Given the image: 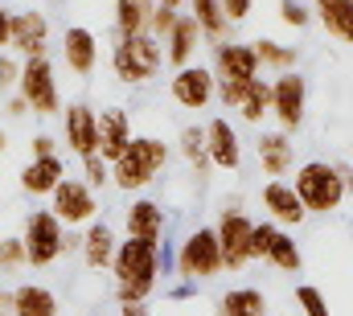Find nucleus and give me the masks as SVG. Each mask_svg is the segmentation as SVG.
Here are the masks:
<instances>
[{
	"label": "nucleus",
	"mask_w": 353,
	"mask_h": 316,
	"mask_svg": "<svg viewBox=\"0 0 353 316\" xmlns=\"http://www.w3.org/2000/svg\"><path fill=\"white\" fill-rule=\"evenodd\" d=\"M8 25H12V12H8L4 0H0V54L8 50Z\"/></svg>",
	"instance_id": "obj_43"
},
{
	"label": "nucleus",
	"mask_w": 353,
	"mask_h": 316,
	"mask_svg": "<svg viewBox=\"0 0 353 316\" xmlns=\"http://www.w3.org/2000/svg\"><path fill=\"white\" fill-rule=\"evenodd\" d=\"M189 17L197 21L201 37H210L214 46H218V41H230V29H234V25L222 17L218 0H189Z\"/></svg>",
	"instance_id": "obj_29"
},
{
	"label": "nucleus",
	"mask_w": 353,
	"mask_h": 316,
	"mask_svg": "<svg viewBox=\"0 0 353 316\" xmlns=\"http://www.w3.org/2000/svg\"><path fill=\"white\" fill-rule=\"evenodd\" d=\"M50 210H54V218L66 226V230H83L90 226L94 218H99V193L90 189L83 177H66L54 193H50Z\"/></svg>",
	"instance_id": "obj_8"
},
{
	"label": "nucleus",
	"mask_w": 353,
	"mask_h": 316,
	"mask_svg": "<svg viewBox=\"0 0 353 316\" xmlns=\"http://www.w3.org/2000/svg\"><path fill=\"white\" fill-rule=\"evenodd\" d=\"M214 316H271V304L259 288H230L222 292Z\"/></svg>",
	"instance_id": "obj_27"
},
{
	"label": "nucleus",
	"mask_w": 353,
	"mask_h": 316,
	"mask_svg": "<svg viewBox=\"0 0 353 316\" xmlns=\"http://www.w3.org/2000/svg\"><path fill=\"white\" fill-rule=\"evenodd\" d=\"M312 4H316V21L325 25V33L353 46V0H312Z\"/></svg>",
	"instance_id": "obj_26"
},
{
	"label": "nucleus",
	"mask_w": 353,
	"mask_h": 316,
	"mask_svg": "<svg viewBox=\"0 0 353 316\" xmlns=\"http://www.w3.org/2000/svg\"><path fill=\"white\" fill-rule=\"evenodd\" d=\"M83 181H87L94 193H99V189H107V185H111V164L99 157V152L87 157V160H83Z\"/></svg>",
	"instance_id": "obj_35"
},
{
	"label": "nucleus",
	"mask_w": 353,
	"mask_h": 316,
	"mask_svg": "<svg viewBox=\"0 0 353 316\" xmlns=\"http://www.w3.org/2000/svg\"><path fill=\"white\" fill-rule=\"evenodd\" d=\"M173 267L185 284H205V279L222 275V246H218L214 226H193L189 235L181 238V246L173 255Z\"/></svg>",
	"instance_id": "obj_6"
},
{
	"label": "nucleus",
	"mask_w": 353,
	"mask_h": 316,
	"mask_svg": "<svg viewBox=\"0 0 353 316\" xmlns=\"http://www.w3.org/2000/svg\"><path fill=\"white\" fill-rule=\"evenodd\" d=\"M214 90H218L214 70L197 66V62L173 70V79H169V99H173L176 107H185V111H205L214 103Z\"/></svg>",
	"instance_id": "obj_14"
},
{
	"label": "nucleus",
	"mask_w": 353,
	"mask_h": 316,
	"mask_svg": "<svg viewBox=\"0 0 353 316\" xmlns=\"http://www.w3.org/2000/svg\"><path fill=\"white\" fill-rule=\"evenodd\" d=\"M255 157H259L263 177L283 181V172H292V164H296V148H292V140H288L283 132H263V136L255 140Z\"/></svg>",
	"instance_id": "obj_24"
},
{
	"label": "nucleus",
	"mask_w": 353,
	"mask_h": 316,
	"mask_svg": "<svg viewBox=\"0 0 353 316\" xmlns=\"http://www.w3.org/2000/svg\"><path fill=\"white\" fill-rule=\"evenodd\" d=\"M111 275H115L119 304H144L157 288V275H161V242L119 238L115 259H111Z\"/></svg>",
	"instance_id": "obj_1"
},
{
	"label": "nucleus",
	"mask_w": 353,
	"mask_h": 316,
	"mask_svg": "<svg viewBox=\"0 0 353 316\" xmlns=\"http://www.w3.org/2000/svg\"><path fill=\"white\" fill-rule=\"evenodd\" d=\"M169 296H173V300H189V296H193V284H181V288H173Z\"/></svg>",
	"instance_id": "obj_46"
},
{
	"label": "nucleus",
	"mask_w": 353,
	"mask_h": 316,
	"mask_svg": "<svg viewBox=\"0 0 353 316\" xmlns=\"http://www.w3.org/2000/svg\"><path fill=\"white\" fill-rule=\"evenodd\" d=\"M17 95L29 103V115H41V119H50V115H62V90H58V70H54V62H50V54H41V58H25L21 62V82H17Z\"/></svg>",
	"instance_id": "obj_7"
},
{
	"label": "nucleus",
	"mask_w": 353,
	"mask_h": 316,
	"mask_svg": "<svg viewBox=\"0 0 353 316\" xmlns=\"http://www.w3.org/2000/svg\"><path fill=\"white\" fill-rule=\"evenodd\" d=\"M62 148L79 160H87L99 152V111L90 103L62 107Z\"/></svg>",
	"instance_id": "obj_12"
},
{
	"label": "nucleus",
	"mask_w": 353,
	"mask_h": 316,
	"mask_svg": "<svg viewBox=\"0 0 353 316\" xmlns=\"http://www.w3.org/2000/svg\"><path fill=\"white\" fill-rule=\"evenodd\" d=\"M62 62L74 79H90L99 66V37L87 25H66L62 33Z\"/></svg>",
	"instance_id": "obj_18"
},
{
	"label": "nucleus",
	"mask_w": 353,
	"mask_h": 316,
	"mask_svg": "<svg viewBox=\"0 0 353 316\" xmlns=\"http://www.w3.org/2000/svg\"><path fill=\"white\" fill-rule=\"evenodd\" d=\"M119 316H152L148 304H119Z\"/></svg>",
	"instance_id": "obj_44"
},
{
	"label": "nucleus",
	"mask_w": 353,
	"mask_h": 316,
	"mask_svg": "<svg viewBox=\"0 0 353 316\" xmlns=\"http://www.w3.org/2000/svg\"><path fill=\"white\" fill-rule=\"evenodd\" d=\"M251 255L271 263L275 271H300L304 267V255H300V242L288 235L283 226L275 222H255V235H251Z\"/></svg>",
	"instance_id": "obj_10"
},
{
	"label": "nucleus",
	"mask_w": 353,
	"mask_h": 316,
	"mask_svg": "<svg viewBox=\"0 0 353 316\" xmlns=\"http://www.w3.org/2000/svg\"><path fill=\"white\" fill-rule=\"evenodd\" d=\"M58 148H62V144H58V140H54V136H50V132H37V136H33V140H29V160L62 157V152H58Z\"/></svg>",
	"instance_id": "obj_40"
},
{
	"label": "nucleus",
	"mask_w": 353,
	"mask_h": 316,
	"mask_svg": "<svg viewBox=\"0 0 353 316\" xmlns=\"http://www.w3.org/2000/svg\"><path fill=\"white\" fill-rule=\"evenodd\" d=\"M176 17H181L176 8H161V4H157V8H152V21H148V37H157V41H165V37L173 33Z\"/></svg>",
	"instance_id": "obj_37"
},
{
	"label": "nucleus",
	"mask_w": 353,
	"mask_h": 316,
	"mask_svg": "<svg viewBox=\"0 0 353 316\" xmlns=\"http://www.w3.org/2000/svg\"><path fill=\"white\" fill-rule=\"evenodd\" d=\"M161 46H165V62H169L173 70L193 66V54L201 50V29H197V21H193L189 12H181L176 25H173V33H169Z\"/></svg>",
	"instance_id": "obj_23"
},
{
	"label": "nucleus",
	"mask_w": 353,
	"mask_h": 316,
	"mask_svg": "<svg viewBox=\"0 0 353 316\" xmlns=\"http://www.w3.org/2000/svg\"><path fill=\"white\" fill-rule=\"evenodd\" d=\"M279 21L288 29H304V25H312V12L304 0H279Z\"/></svg>",
	"instance_id": "obj_36"
},
{
	"label": "nucleus",
	"mask_w": 353,
	"mask_h": 316,
	"mask_svg": "<svg viewBox=\"0 0 353 316\" xmlns=\"http://www.w3.org/2000/svg\"><path fill=\"white\" fill-rule=\"evenodd\" d=\"M169 157H173L169 140H161V136H132L123 157L111 160V185L119 193H140V189H148L165 172Z\"/></svg>",
	"instance_id": "obj_2"
},
{
	"label": "nucleus",
	"mask_w": 353,
	"mask_h": 316,
	"mask_svg": "<svg viewBox=\"0 0 353 316\" xmlns=\"http://www.w3.org/2000/svg\"><path fill=\"white\" fill-rule=\"evenodd\" d=\"M218 8H222V17H226L230 25H239V21H247V17H251L255 0H218Z\"/></svg>",
	"instance_id": "obj_41"
},
{
	"label": "nucleus",
	"mask_w": 353,
	"mask_h": 316,
	"mask_svg": "<svg viewBox=\"0 0 353 316\" xmlns=\"http://www.w3.org/2000/svg\"><path fill=\"white\" fill-rule=\"evenodd\" d=\"M66 226L54 218V210H29L25 222H21V242H25V263L29 267H54L62 255H66Z\"/></svg>",
	"instance_id": "obj_5"
},
{
	"label": "nucleus",
	"mask_w": 353,
	"mask_h": 316,
	"mask_svg": "<svg viewBox=\"0 0 353 316\" xmlns=\"http://www.w3.org/2000/svg\"><path fill=\"white\" fill-rule=\"evenodd\" d=\"M4 115H8V119H25V115H29V103H25L17 90H12V95L4 99Z\"/></svg>",
	"instance_id": "obj_42"
},
{
	"label": "nucleus",
	"mask_w": 353,
	"mask_h": 316,
	"mask_svg": "<svg viewBox=\"0 0 353 316\" xmlns=\"http://www.w3.org/2000/svg\"><path fill=\"white\" fill-rule=\"evenodd\" d=\"M21 267H29V263H25V242H21V235H4L0 238V271L12 275V271H21Z\"/></svg>",
	"instance_id": "obj_33"
},
{
	"label": "nucleus",
	"mask_w": 353,
	"mask_h": 316,
	"mask_svg": "<svg viewBox=\"0 0 353 316\" xmlns=\"http://www.w3.org/2000/svg\"><path fill=\"white\" fill-rule=\"evenodd\" d=\"M4 152H8V132L0 128V157H4Z\"/></svg>",
	"instance_id": "obj_49"
},
{
	"label": "nucleus",
	"mask_w": 353,
	"mask_h": 316,
	"mask_svg": "<svg viewBox=\"0 0 353 316\" xmlns=\"http://www.w3.org/2000/svg\"><path fill=\"white\" fill-rule=\"evenodd\" d=\"M157 4H161V8H176V12H181V4H189V0H157Z\"/></svg>",
	"instance_id": "obj_48"
},
{
	"label": "nucleus",
	"mask_w": 353,
	"mask_h": 316,
	"mask_svg": "<svg viewBox=\"0 0 353 316\" xmlns=\"http://www.w3.org/2000/svg\"><path fill=\"white\" fill-rule=\"evenodd\" d=\"M132 115H128V107H103L99 111V157L107 160H119L123 157V148L132 144Z\"/></svg>",
	"instance_id": "obj_21"
},
{
	"label": "nucleus",
	"mask_w": 353,
	"mask_h": 316,
	"mask_svg": "<svg viewBox=\"0 0 353 316\" xmlns=\"http://www.w3.org/2000/svg\"><path fill=\"white\" fill-rule=\"evenodd\" d=\"M12 316H58V296L46 284L12 288Z\"/></svg>",
	"instance_id": "obj_25"
},
{
	"label": "nucleus",
	"mask_w": 353,
	"mask_h": 316,
	"mask_svg": "<svg viewBox=\"0 0 353 316\" xmlns=\"http://www.w3.org/2000/svg\"><path fill=\"white\" fill-rule=\"evenodd\" d=\"M176 148H181V157L189 160V168L197 172V177H205L214 164H210V152H205V128L201 124H189V128H181V136H176Z\"/></svg>",
	"instance_id": "obj_31"
},
{
	"label": "nucleus",
	"mask_w": 353,
	"mask_h": 316,
	"mask_svg": "<svg viewBox=\"0 0 353 316\" xmlns=\"http://www.w3.org/2000/svg\"><path fill=\"white\" fill-rule=\"evenodd\" d=\"M255 46V58H259V70H271V75H288L300 66V50L296 46H283V41H271V37H259L251 41Z\"/></svg>",
	"instance_id": "obj_30"
},
{
	"label": "nucleus",
	"mask_w": 353,
	"mask_h": 316,
	"mask_svg": "<svg viewBox=\"0 0 353 316\" xmlns=\"http://www.w3.org/2000/svg\"><path fill=\"white\" fill-rule=\"evenodd\" d=\"M239 115H243L247 124H263L267 115H271V82L255 79L247 86V99L239 103Z\"/></svg>",
	"instance_id": "obj_32"
},
{
	"label": "nucleus",
	"mask_w": 353,
	"mask_h": 316,
	"mask_svg": "<svg viewBox=\"0 0 353 316\" xmlns=\"http://www.w3.org/2000/svg\"><path fill=\"white\" fill-rule=\"evenodd\" d=\"M17 82H21V58L4 50V54H0V95H12Z\"/></svg>",
	"instance_id": "obj_38"
},
{
	"label": "nucleus",
	"mask_w": 353,
	"mask_h": 316,
	"mask_svg": "<svg viewBox=\"0 0 353 316\" xmlns=\"http://www.w3.org/2000/svg\"><path fill=\"white\" fill-rule=\"evenodd\" d=\"M0 316H12V292L0 288Z\"/></svg>",
	"instance_id": "obj_45"
},
{
	"label": "nucleus",
	"mask_w": 353,
	"mask_h": 316,
	"mask_svg": "<svg viewBox=\"0 0 353 316\" xmlns=\"http://www.w3.org/2000/svg\"><path fill=\"white\" fill-rule=\"evenodd\" d=\"M8 50L25 62V58H41L50 54V17L37 12V8H21L12 12V25H8Z\"/></svg>",
	"instance_id": "obj_13"
},
{
	"label": "nucleus",
	"mask_w": 353,
	"mask_h": 316,
	"mask_svg": "<svg viewBox=\"0 0 353 316\" xmlns=\"http://www.w3.org/2000/svg\"><path fill=\"white\" fill-rule=\"evenodd\" d=\"M296 304H300V313H304V316H333V313H329L325 292H321V288H312V284H300V288H296Z\"/></svg>",
	"instance_id": "obj_34"
},
{
	"label": "nucleus",
	"mask_w": 353,
	"mask_h": 316,
	"mask_svg": "<svg viewBox=\"0 0 353 316\" xmlns=\"http://www.w3.org/2000/svg\"><path fill=\"white\" fill-rule=\"evenodd\" d=\"M214 235H218V246H222V271H243L247 263H255V255H251L255 222H251L239 206H226V210H222Z\"/></svg>",
	"instance_id": "obj_9"
},
{
	"label": "nucleus",
	"mask_w": 353,
	"mask_h": 316,
	"mask_svg": "<svg viewBox=\"0 0 353 316\" xmlns=\"http://www.w3.org/2000/svg\"><path fill=\"white\" fill-rule=\"evenodd\" d=\"M165 66V46L148 33H136V37H115L111 46V70L123 86H140V82H152Z\"/></svg>",
	"instance_id": "obj_4"
},
{
	"label": "nucleus",
	"mask_w": 353,
	"mask_h": 316,
	"mask_svg": "<svg viewBox=\"0 0 353 316\" xmlns=\"http://www.w3.org/2000/svg\"><path fill=\"white\" fill-rule=\"evenodd\" d=\"M292 189H296V197L304 201L308 214H333V210H341V201L350 193L341 172H337V164H329V160L300 164L296 177H292Z\"/></svg>",
	"instance_id": "obj_3"
},
{
	"label": "nucleus",
	"mask_w": 353,
	"mask_h": 316,
	"mask_svg": "<svg viewBox=\"0 0 353 316\" xmlns=\"http://www.w3.org/2000/svg\"><path fill=\"white\" fill-rule=\"evenodd\" d=\"M251 82H255V79H251ZM251 82H218L214 99H218V103H222L226 111H239V103L247 99V86H251Z\"/></svg>",
	"instance_id": "obj_39"
},
{
	"label": "nucleus",
	"mask_w": 353,
	"mask_h": 316,
	"mask_svg": "<svg viewBox=\"0 0 353 316\" xmlns=\"http://www.w3.org/2000/svg\"><path fill=\"white\" fill-rule=\"evenodd\" d=\"M66 181V160L62 157H46V160H29L17 172V185L25 197H50L58 185Z\"/></svg>",
	"instance_id": "obj_22"
},
{
	"label": "nucleus",
	"mask_w": 353,
	"mask_h": 316,
	"mask_svg": "<svg viewBox=\"0 0 353 316\" xmlns=\"http://www.w3.org/2000/svg\"><path fill=\"white\" fill-rule=\"evenodd\" d=\"M123 238H144V242H161L165 238V210L152 197H132L123 206Z\"/></svg>",
	"instance_id": "obj_20"
},
{
	"label": "nucleus",
	"mask_w": 353,
	"mask_h": 316,
	"mask_svg": "<svg viewBox=\"0 0 353 316\" xmlns=\"http://www.w3.org/2000/svg\"><path fill=\"white\" fill-rule=\"evenodd\" d=\"M304 111H308V82L300 79L296 70L288 75H275L271 79V115L279 124V132H300L304 124Z\"/></svg>",
	"instance_id": "obj_11"
},
{
	"label": "nucleus",
	"mask_w": 353,
	"mask_h": 316,
	"mask_svg": "<svg viewBox=\"0 0 353 316\" xmlns=\"http://www.w3.org/2000/svg\"><path fill=\"white\" fill-rule=\"evenodd\" d=\"M214 79L218 82H251L259 79V58L251 41H218L214 46Z\"/></svg>",
	"instance_id": "obj_15"
},
{
	"label": "nucleus",
	"mask_w": 353,
	"mask_h": 316,
	"mask_svg": "<svg viewBox=\"0 0 353 316\" xmlns=\"http://www.w3.org/2000/svg\"><path fill=\"white\" fill-rule=\"evenodd\" d=\"M115 246H119V235H115V226L107 218H94L90 226H83V235H79V255H83L87 271H111Z\"/></svg>",
	"instance_id": "obj_19"
},
{
	"label": "nucleus",
	"mask_w": 353,
	"mask_h": 316,
	"mask_svg": "<svg viewBox=\"0 0 353 316\" xmlns=\"http://www.w3.org/2000/svg\"><path fill=\"white\" fill-rule=\"evenodd\" d=\"M259 201H263V210H267V222H275L283 230H292V226H300L308 218V210L296 197L292 181H267L263 189H259Z\"/></svg>",
	"instance_id": "obj_17"
},
{
	"label": "nucleus",
	"mask_w": 353,
	"mask_h": 316,
	"mask_svg": "<svg viewBox=\"0 0 353 316\" xmlns=\"http://www.w3.org/2000/svg\"><path fill=\"white\" fill-rule=\"evenodd\" d=\"M157 0H115V37H136L148 33Z\"/></svg>",
	"instance_id": "obj_28"
},
{
	"label": "nucleus",
	"mask_w": 353,
	"mask_h": 316,
	"mask_svg": "<svg viewBox=\"0 0 353 316\" xmlns=\"http://www.w3.org/2000/svg\"><path fill=\"white\" fill-rule=\"evenodd\" d=\"M205 152H210L214 168L239 172V164H243V140H239V132H234V124L226 115H214L205 124Z\"/></svg>",
	"instance_id": "obj_16"
},
{
	"label": "nucleus",
	"mask_w": 353,
	"mask_h": 316,
	"mask_svg": "<svg viewBox=\"0 0 353 316\" xmlns=\"http://www.w3.org/2000/svg\"><path fill=\"white\" fill-rule=\"evenodd\" d=\"M337 172H341V181H345V189H353V168H350V164H337Z\"/></svg>",
	"instance_id": "obj_47"
}]
</instances>
